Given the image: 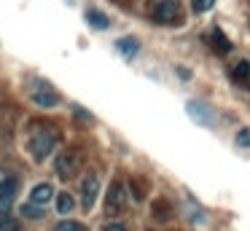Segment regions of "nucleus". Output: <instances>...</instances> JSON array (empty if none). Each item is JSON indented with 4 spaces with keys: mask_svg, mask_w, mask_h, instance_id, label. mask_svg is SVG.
Here are the masks:
<instances>
[{
    "mask_svg": "<svg viewBox=\"0 0 250 231\" xmlns=\"http://www.w3.org/2000/svg\"><path fill=\"white\" fill-rule=\"evenodd\" d=\"M27 94L38 107H57L60 105V94H57V89L49 84V81H33L30 89H27Z\"/></svg>",
    "mask_w": 250,
    "mask_h": 231,
    "instance_id": "nucleus-4",
    "label": "nucleus"
},
{
    "mask_svg": "<svg viewBox=\"0 0 250 231\" xmlns=\"http://www.w3.org/2000/svg\"><path fill=\"white\" fill-rule=\"evenodd\" d=\"M73 207H76V199H73L67 191H62L60 196H57V212L67 215V212H73Z\"/></svg>",
    "mask_w": 250,
    "mask_h": 231,
    "instance_id": "nucleus-13",
    "label": "nucleus"
},
{
    "mask_svg": "<svg viewBox=\"0 0 250 231\" xmlns=\"http://www.w3.org/2000/svg\"><path fill=\"white\" fill-rule=\"evenodd\" d=\"M17 188L19 177L11 169H0V218H3V223H6V212L11 210V202L17 196Z\"/></svg>",
    "mask_w": 250,
    "mask_h": 231,
    "instance_id": "nucleus-3",
    "label": "nucleus"
},
{
    "mask_svg": "<svg viewBox=\"0 0 250 231\" xmlns=\"http://www.w3.org/2000/svg\"><path fill=\"white\" fill-rule=\"evenodd\" d=\"M54 199V188H51V183H38V186L30 191V204L38 210H46V204Z\"/></svg>",
    "mask_w": 250,
    "mask_h": 231,
    "instance_id": "nucleus-9",
    "label": "nucleus"
},
{
    "mask_svg": "<svg viewBox=\"0 0 250 231\" xmlns=\"http://www.w3.org/2000/svg\"><path fill=\"white\" fill-rule=\"evenodd\" d=\"M126 207V186L121 180H116L110 186L108 196H105V212L108 215H121Z\"/></svg>",
    "mask_w": 250,
    "mask_h": 231,
    "instance_id": "nucleus-5",
    "label": "nucleus"
},
{
    "mask_svg": "<svg viewBox=\"0 0 250 231\" xmlns=\"http://www.w3.org/2000/svg\"><path fill=\"white\" fill-rule=\"evenodd\" d=\"M212 3H215V0H191V5H194V11H207V8H212Z\"/></svg>",
    "mask_w": 250,
    "mask_h": 231,
    "instance_id": "nucleus-16",
    "label": "nucleus"
},
{
    "mask_svg": "<svg viewBox=\"0 0 250 231\" xmlns=\"http://www.w3.org/2000/svg\"><path fill=\"white\" fill-rule=\"evenodd\" d=\"M97 193H100V177L97 175H86L81 183V204L83 210H92L94 202H97Z\"/></svg>",
    "mask_w": 250,
    "mask_h": 231,
    "instance_id": "nucleus-8",
    "label": "nucleus"
},
{
    "mask_svg": "<svg viewBox=\"0 0 250 231\" xmlns=\"http://www.w3.org/2000/svg\"><path fill=\"white\" fill-rule=\"evenodd\" d=\"M148 14L156 24H180V3L178 0H151Z\"/></svg>",
    "mask_w": 250,
    "mask_h": 231,
    "instance_id": "nucleus-2",
    "label": "nucleus"
},
{
    "mask_svg": "<svg viewBox=\"0 0 250 231\" xmlns=\"http://www.w3.org/2000/svg\"><path fill=\"white\" fill-rule=\"evenodd\" d=\"M103 231H126V226H121V223H108Z\"/></svg>",
    "mask_w": 250,
    "mask_h": 231,
    "instance_id": "nucleus-19",
    "label": "nucleus"
},
{
    "mask_svg": "<svg viewBox=\"0 0 250 231\" xmlns=\"http://www.w3.org/2000/svg\"><path fill=\"white\" fill-rule=\"evenodd\" d=\"M116 48H119L121 54H126V57H135L137 48H140V43H137L135 38H121V41L116 43Z\"/></svg>",
    "mask_w": 250,
    "mask_h": 231,
    "instance_id": "nucleus-14",
    "label": "nucleus"
},
{
    "mask_svg": "<svg viewBox=\"0 0 250 231\" xmlns=\"http://www.w3.org/2000/svg\"><path fill=\"white\" fill-rule=\"evenodd\" d=\"M231 75H234V81H237L239 86H250V62L242 59V62L231 70Z\"/></svg>",
    "mask_w": 250,
    "mask_h": 231,
    "instance_id": "nucleus-10",
    "label": "nucleus"
},
{
    "mask_svg": "<svg viewBox=\"0 0 250 231\" xmlns=\"http://www.w3.org/2000/svg\"><path fill=\"white\" fill-rule=\"evenodd\" d=\"M78 167H81L78 153H76V150H65V153L57 159V175H60L62 180H70V177L78 172Z\"/></svg>",
    "mask_w": 250,
    "mask_h": 231,
    "instance_id": "nucleus-7",
    "label": "nucleus"
},
{
    "mask_svg": "<svg viewBox=\"0 0 250 231\" xmlns=\"http://www.w3.org/2000/svg\"><path fill=\"white\" fill-rule=\"evenodd\" d=\"M54 231H89V229L83 223H78V220H60L54 226Z\"/></svg>",
    "mask_w": 250,
    "mask_h": 231,
    "instance_id": "nucleus-15",
    "label": "nucleus"
},
{
    "mask_svg": "<svg viewBox=\"0 0 250 231\" xmlns=\"http://www.w3.org/2000/svg\"><path fill=\"white\" fill-rule=\"evenodd\" d=\"M86 19H89V24L97 27V30H108V27H110L108 16H105L103 11H97V8H89L86 11Z\"/></svg>",
    "mask_w": 250,
    "mask_h": 231,
    "instance_id": "nucleus-11",
    "label": "nucleus"
},
{
    "mask_svg": "<svg viewBox=\"0 0 250 231\" xmlns=\"http://www.w3.org/2000/svg\"><path fill=\"white\" fill-rule=\"evenodd\" d=\"M237 143L239 145H250V132H248V129H242V132L237 134Z\"/></svg>",
    "mask_w": 250,
    "mask_h": 231,
    "instance_id": "nucleus-18",
    "label": "nucleus"
},
{
    "mask_svg": "<svg viewBox=\"0 0 250 231\" xmlns=\"http://www.w3.org/2000/svg\"><path fill=\"white\" fill-rule=\"evenodd\" d=\"M186 110H188V116L194 118L196 124H202V126H215V113H212L210 105H202V102L191 100V102H186Z\"/></svg>",
    "mask_w": 250,
    "mask_h": 231,
    "instance_id": "nucleus-6",
    "label": "nucleus"
},
{
    "mask_svg": "<svg viewBox=\"0 0 250 231\" xmlns=\"http://www.w3.org/2000/svg\"><path fill=\"white\" fill-rule=\"evenodd\" d=\"M22 215H27V218H41V210L38 207H33V204H27V207H22Z\"/></svg>",
    "mask_w": 250,
    "mask_h": 231,
    "instance_id": "nucleus-17",
    "label": "nucleus"
},
{
    "mask_svg": "<svg viewBox=\"0 0 250 231\" xmlns=\"http://www.w3.org/2000/svg\"><path fill=\"white\" fill-rule=\"evenodd\" d=\"M210 46L215 48L218 54H226V51H231V43H229L226 38H223V32H221V30H212V32H210Z\"/></svg>",
    "mask_w": 250,
    "mask_h": 231,
    "instance_id": "nucleus-12",
    "label": "nucleus"
},
{
    "mask_svg": "<svg viewBox=\"0 0 250 231\" xmlns=\"http://www.w3.org/2000/svg\"><path fill=\"white\" fill-rule=\"evenodd\" d=\"M57 143H60V134H57V129L51 124H33L30 137H27V148L35 161H43L57 148Z\"/></svg>",
    "mask_w": 250,
    "mask_h": 231,
    "instance_id": "nucleus-1",
    "label": "nucleus"
}]
</instances>
